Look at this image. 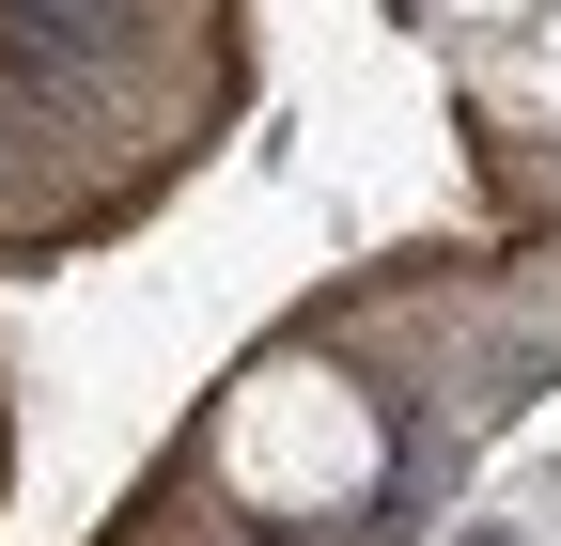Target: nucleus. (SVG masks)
<instances>
[{
	"label": "nucleus",
	"instance_id": "f257e3e1",
	"mask_svg": "<svg viewBox=\"0 0 561 546\" xmlns=\"http://www.w3.org/2000/svg\"><path fill=\"white\" fill-rule=\"evenodd\" d=\"M203 485H219L234 515L265 531H328V515H359L390 485V406L359 360H328V344H265L219 406H203Z\"/></svg>",
	"mask_w": 561,
	"mask_h": 546
},
{
	"label": "nucleus",
	"instance_id": "f03ea898",
	"mask_svg": "<svg viewBox=\"0 0 561 546\" xmlns=\"http://www.w3.org/2000/svg\"><path fill=\"white\" fill-rule=\"evenodd\" d=\"M421 16H453V32H500V16H546V0H421Z\"/></svg>",
	"mask_w": 561,
	"mask_h": 546
}]
</instances>
